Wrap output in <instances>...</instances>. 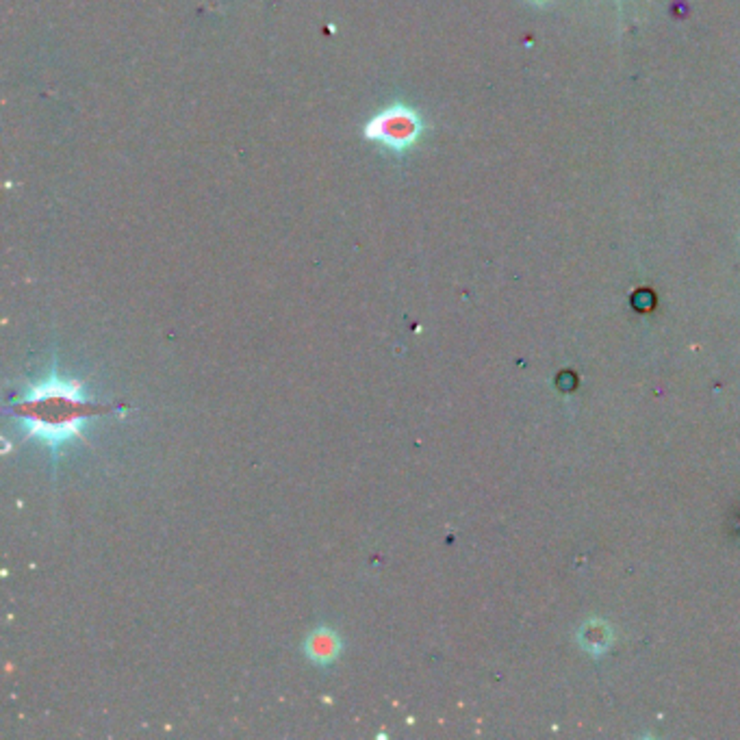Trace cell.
Segmentation results:
<instances>
[{
    "label": "cell",
    "mask_w": 740,
    "mask_h": 740,
    "mask_svg": "<svg viewBox=\"0 0 740 740\" xmlns=\"http://www.w3.org/2000/svg\"><path fill=\"white\" fill-rule=\"evenodd\" d=\"M41 389L53 397L55 411L30 400L20 402V408H22V415L29 419L27 431L30 437L44 439L50 449H57L59 443L79 437V419L85 415L83 408L90 404L81 397L79 382L59 380L55 374L41 385Z\"/></svg>",
    "instance_id": "1"
},
{
    "label": "cell",
    "mask_w": 740,
    "mask_h": 740,
    "mask_svg": "<svg viewBox=\"0 0 740 740\" xmlns=\"http://www.w3.org/2000/svg\"><path fill=\"white\" fill-rule=\"evenodd\" d=\"M344 640L328 625H319L304 640V654L318 666H330L341 656Z\"/></svg>",
    "instance_id": "3"
},
{
    "label": "cell",
    "mask_w": 740,
    "mask_h": 740,
    "mask_svg": "<svg viewBox=\"0 0 740 740\" xmlns=\"http://www.w3.org/2000/svg\"><path fill=\"white\" fill-rule=\"evenodd\" d=\"M535 3H543V0H535Z\"/></svg>",
    "instance_id": "5"
},
{
    "label": "cell",
    "mask_w": 740,
    "mask_h": 740,
    "mask_svg": "<svg viewBox=\"0 0 740 740\" xmlns=\"http://www.w3.org/2000/svg\"><path fill=\"white\" fill-rule=\"evenodd\" d=\"M422 126L417 111H413L411 107L396 105L380 111L367 124L365 137L393 152H406L408 148L415 146Z\"/></svg>",
    "instance_id": "2"
},
{
    "label": "cell",
    "mask_w": 740,
    "mask_h": 740,
    "mask_svg": "<svg viewBox=\"0 0 740 740\" xmlns=\"http://www.w3.org/2000/svg\"><path fill=\"white\" fill-rule=\"evenodd\" d=\"M582 643L588 651H593V654H602L610 643V632L605 630L604 623H599V621H591V623L584 625Z\"/></svg>",
    "instance_id": "4"
}]
</instances>
